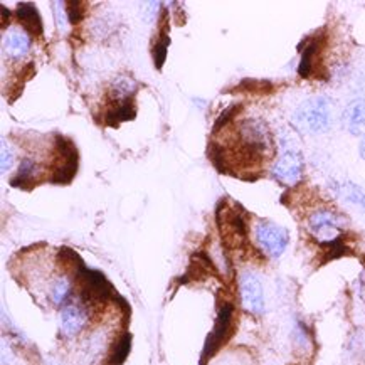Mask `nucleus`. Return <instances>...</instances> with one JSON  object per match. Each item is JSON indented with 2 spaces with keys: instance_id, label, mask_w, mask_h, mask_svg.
I'll return each instance as SVG.
<instances>
[{
  "instance_id": "f257e3e1",
  "label": "nucleus",
  "mask_w": 365,
  "mask_h": 365,
  "mask_svg": "<svg viewBox=\"0 0 365 365\" xmlns=\"http://www.w3.org/2000/svg\"><path fill=\"white\" fill-rule=\"evenodd\" d=\"M293 123L302 132L317 135L329 132L331 125V106L329 98L313 96L303 101L293 115Z\"/></svg>"
},
{
  "instance_id": "f03ea898",
  "label": "nucleus",
  "mask_w": 365,
  "mask_h": 365,
  "mask_svg": "<svg viewBox=\"0 0 365 365\" xmlns=\"http://www.w3.org/2000/svg\"><path fill=\"white\" fill-rule=\"evenodd\" d=\"M345 219L331 209H320L308 219V229L322 245L335 246L344 236Z\"/></svg>"
},
{
  "instance_id": "7ed1b4c3",
  "label": "nucleus",
  "mask_w": 365,
  "mask_h": 365,
  "mask_svg": "<svg viewBox=\"0 0 365 365\" xmlns=\"http://www.w3.org/2000/svg\"><path fill=\"white\" fill-rule=\"evenodd\" d=\"M305 162H303L302 152L292 142L283 140L282 142V153L276 158L273 165V177L276 180L283 182L287 185H293L302 179Z\"/></svg>"
},
{
  "instance_id": "20e7f679",
  "label": "nucleus",
  "mask_w": 365,
  "mask_h": 365,
  "mask_svg": "<svg viewBox=\"0 0 365 365\" xmlns=\"http://www.w3.org/2000/svg\"><path fill=\"white\" fill-rule=\"evenodd\" d=\"M256 241L261 250L271 257H279L287 251L289 242V234L283 226L274 222L263 221L256 226Z\"/></svg>"
},
{
  "instance_id": "39448f33",
  "label": "nucleus",
  "mask_w": 365,
  "mask_h": 365,
  "mask_svg": "<svg viewBox=\"0 0 365 365\" xmlns=\"http://www.w3.org/2000/svg\"><path fill=\"white\" fill-rule=\"evenodd\" d=\"M56 145H58V155L61 162L56 165L51 182L59 185L69 184L78 170V150L73 142L61 137V135H58V143Z\"/></svg>"
},
{
  "instance_id": "423d86ee",
  "label": "nucleus",
  "mask_w": 365,
  "mask_h": 365,
  "mask_svg": "<svg viewBox=\"0 0 365 365\" xmlns=\"http://www.w3.org/2000/svg\"><path fill=\"white\" fill-rule=\"evenodd\" d=\"M240 294L242 308L252 315H261L264 312V292L259 278L251 271L241 274L240 278Z\"/></svg>"
},
{
  "instance_id": "0eeeda50",
  "label": "nucleus",
  "mask_w": 365,
  "mask_h": 365,
  "mask_svg": "<svg viewBox=\"0 0 365 365\" xmlns=\"http://www.w3.org/2000/svg\"><path fill=\"white\" fill-rule=\"evenodd\" d=\"M232 313H234V308L231 303H224V305L221 307V310H219V313H217L214 329L209 334L207 341H205L204 354H202V364L217 352L219 347H221L224 341H226L229 334H231Z\"/></svg>"
},
{
  "instance_id": "6e6552de",
  "label": "nucleus",
  "mask_w": 365,
  "mask_h": 365,
  "mask_svg": "<svg viewBox=\"0 0 365 365\" xmlns=\"http://www.w3.org/2000/svg\"><path fill=\"white\" fill-rule=\"evenodd\" d=\"M88 324V313L81 305H66L59 313L61 335L71 339L76 336Z\"/></svg>"
},
{
  "instance_id": "1a4fd4ad",
  "label": "nucleus",
  "mask_w": 365,
  "mask_h": 365,
  "mask_svg": "<svg viewBox=\"0 0 365 365\" xmlns=\"http://www.w3.org/2000/svg\"><path fill=\"white\" fill-rule=\"evenodd\" d=\"M4 49L14 59H21L29 53L31 49V37L26 31L12 29L4 37Z\"/></svg>"
},
{
  "instance_id": "9d476101",
  "label": "nucleus",
  "mask_w": 365,
  "mask_h": 365,
  "mask_svg": "<svg viewBox=\"0 0 365 365\" xmlns=\"http://www.w3.org/2000/svg\"><path fill=\"white\" fill-rule=\"evenodd\" d=\"M344 121L350 133L365 137V100L360 98L350 103L344 113Z\"/></svg>"
},
{
  "instance_id": "9b49d317",
  "label": "nucleus",
  "mask_w": 365,
  "mask_h": 365,
  "mask_svg": "<svg viewBox=\"0 0 365 365\" xmlns=\"http://www.w3.org/2000/svg\"><path fill=\"white\" fill-rule=\"evenodd\" d=\"M17 17L21 21V24L24 26L26 32H31V34L39 37L42 36V21L39 17V12L36 11V7L32 4H19Z\"/></svg>"
},
{
  "instance_id": "f8f14e48",
  "label": "nucleus",
  "mask_w": 365,
  "mask_h": 365,
  "mask_svg": "<svg viewBox=\"0 0 365 365\" xmlns=\"http://www.w3.org/2000/svg\"><path fill=\"white\" fill-rule=\"evenodd\" d=\"M135 113H137V110H135V106H133V100H126V101L116 103V108L110 110L105 116L106 125L116 128V126H118L121 121L133 120Z\"/></svg>"
},
{
  "instance_id": "ddd939ff",
  "label": "nucleus",
  "mask_w": 365,
  "mask_h": 365,
  "mask_svg": "<svg viewBox=\"0 0 365 365\" xmlns=\"http://www.w3.org/2000/svg\"><path fill=\"white\" fill-rule=\"evenodd\" d=\"M110 93H111V96H113V100L118 103L132 100L135 93H137V83H135L133 79L128 76H120L115 79L113 84H111Z\"/></svg>"
},
{
  "instance_id": "4468645a",
  "label": "nucleus",
  "mask_w": 365,
  "mask_h": 365,
  "mask_svg": "<svg viewBox=\"0 0 365 365\" xmlns=\"http://www.w3.org/2000/svg\"><path fill=\"white\" fill-rule=\"evenodd\" d=\"M73 283L68 276H59L58 279H54L53 287H51V299L56 307L64 305L68 302V298L71 297Z\"/></svg>"
},
{
  "instance_id": "2eb2a0df",
  "label": "nucleus",
  "mask_w": 365,
  "mask_h": 365,
  "mask_svg": "<svg viewBox=\"0 0 365 365\" xmlns=\"http://www.w3.org/2000/svg\"><path fill=\"white\" fill-rule=\"evenodd\" d=\"M168 46H170V36H168V26L165 24L160 29V37L153 46V63H155L157 69H162L163 63H165Z\"/></svg>"
},
{
  "instance_id": "dca6fc26",
  "label": "nucleus",
  "mask_w": 365,
  "mask_h": 365,
  "mask_svg": "<svg viewBox=\"0 0 365 365\" xmlns=\"http://www.w3.org/2000/svg\"><path fill=\"white\" fill-rule=\"evenodd\" d=\"M317 51H318V41L308 42L305 51H303L302 63H299V68H298V73H299V76H302V78H310V74L313 71V66H315Z\"/></svg>"
},
{
  "instance_id": "f3484780",
  "label": "nucleus",
  "mask_w": 365,
  "mask_h": 365,
  "mask_svg": "<svg viewBox=\"0 0 365 365\" xmlns=\"http://www.w3.org/2000/svg\"><path fill=\"white\" fill-rule=\"evenodd\" d=\"M36 170H37L36 162L31 160V158H24V160L21 162V167H19L17 175L14 177L11 184L14 187H22L24 184H31V182L34 180Z\"/></svg>"
},
{
  "instance_id": "a211bd4d",
  "label": "nucleus",
  "mask_w": 365,
  "mask_h": 365,
  "mask_svg": "<svg viewBox=\"0 0 365 365\" xmlns=\"http://www.w3.org/2000/svg\"><path fill=\"white\" fill-rule=\"evenodd\" d=\"M130 347H132V335H130V334L121 335V339L116 341L113 354H111V365L123 364L125 359L128 357Z\"/></svg>"
},
{
  "instance_id": "6ab92c4d",
  "label": "nucleus",
  "mask_w": 365,
  "mask_h": 365,
  "mask_svg": "<svg viewBox=\"0 0 365 365\" xmlns=\"http://www.w3.org/2000/svg\"><path fill=\"white\" fill-rule=\"evenodd\" d=\"M241 106L240 105H232L229 106V108L226 111H222L221 116H219L216 125H214V133H217L219 130L222 128V126H226L229 121H231L234 118V115H237V111H240Z\"/></svg>"
},
{
  "instance_id": "aec40b11",
  "label": "nucleus",
  "mask_w": 365,
  "mask_h": 365,
  "mask_svg": "<svg viewBox=\"0 0 365 365\" xmlns=\"http://www.w3.org/2000/svg\"><path fill=\"white\" fill-rule=\"evenodd\" d=\"M66 6L69 7L66 9L69 24H78L83 17V9L79 6V2H66Z\"/></svg>"
},
{
  "instance_id": "412c9836",
  "label": "nucleus",
  "mask_w": 365,
  "mask_h": 365,
  "mask_svg": "<svg viewBox=\"0 0 365 365\" xmlns=\"http://www.w3.org/2000/svg\"><path fill=\"white\" fill-rule=\"evenodd\" d=\"M56 9H54V16H56V22H58V27L59 31H66V24H68V19H66V4H61V2H56L54 4Z\"/></svg>"
},
{
  "instance_id": "4be33fe9",
  "label": "nucleus",
  "mask_w": 365,
  "mask_h": 365,
  "mask_svg": "<svg viewBox=\"0 0 365 365\" xmlns=\"http://www.w3.org/2000/svg\"><path fill=\"white\" fill-rule=\"evenodd\" d=\"M14 163V153L12 150L7 147V143H2V172H7Z\"/></svg>"
},
{
  "instance_id": "5701e85b",
  "label": "nucleus",
  "mask_w": 365,
  "mask_h": 365,
  "mask_svg": "<svg viewBox=\"0 0 365 365\" xmlns=\"http://www.w3.org/2000/svg\"><path fill=\"white\" fill-rule=\"evenodd\" d=\"M359 153H360V157L364 158L365 160V137L362 138V142H360V147H359Z\"/></svg>"
},
{
  "instance_id": "b1692460",
  "label": "nucleus",
  "mask_w": 365,
  "mask_h": 365,
  "mask_svg": "<svg viewBox=\"0 0 365 365\" xmlns=\"http://www.w3.org/2000/svg\"><path fill=\"white\" fill-rule=\"evenodd\" d=\"M360 204H362V207H364V210H365V195L362 197V200H360Z\"/></svg>"
}]
</instances>
